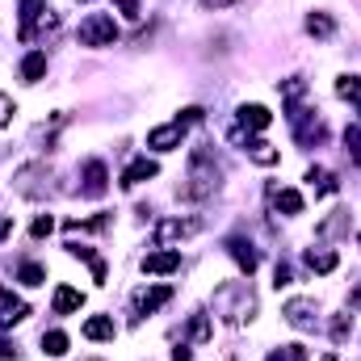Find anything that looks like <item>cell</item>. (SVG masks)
I'll use <instances>...</instances> for the list:
<instances>
[{
    "label": "cell",
    "mask_w": 361,
    "mask_h": 361,
    "mask_svg": "<svg viewBox=\"0 0 361 361\" xmlns=\"http://www.w3.org/2000/svg\"><path fill=\"white\" fill-rule=\"evenodd\" d=\"M252 311H257V294H252L248 281H227V286L214 290V315L223 324L240 328L244 319H252Z\"/></svg>",
    "instance_id": "1"
},
{
    "label": "cell",
    "mask_w": 361,
    "mask_h": 361,
    "mask_svg": "<svg viewBox=\"0 0 361 361\" xmlns=\"http://www.w3.org/2000/svg\"><path fill=\"white\" fill-rule=\"evenodd\" d=\"M219 177H223V169H219L214 152L197 147V152L189 156V177H185V185H180V197H189V202L210 197V193L219 189Z\"/></svg>",
    "instance_id": "2"
},
{
    "label": "cell",
    "mask_w": 361,
    "mask_h": 361,
    "mask_svg": "<svg viewBox=\"0 0 361 361\" xmlns=\"http://www.w3.org/2000/svg\"><path fill=\"white\" fill-rule=\"evenodd\" d=\"M286 109H290L286 118H290V126H294V139H298L302 147H315V143H324V139H328V126H324L311 109H302L298 101H294V105H286Z\"/></svg>",
    "instance_id": "3"
},
{
    "label": "cell",
    "mask_w": 361,
    "mask_h": 361,
    "mask_svg": "<svg viewBox=\"0 0 361 361\" xmlns=\"http://www.w3.org/2000/svg\"><path fill=\"white\" fill-rule=\"evenodd\" d=\"M114 38H118V25L109 13H92L80 21V47H114Z\"/></svg>",
    "instance_id": "4"
},
{
    "label": "cell",
    "mask_w": 361,
    "mask_h": 361,
    "mask_svg": "<svg viewBox=\"0 0 361 361\" xmlns=\"http://www.w3.org/2000/svg\"><path fill=\"white\" fill-rule=\"evenodd\" d=\"M281 319H286L290 328H298V332H315L319 307H315V298H290V302L281 307Z\"/></svg>",
    "instance_id": "5"
},
{
    "label": "cell",
    "mask_w": 361,
    "mask_h": 361,
    "mask_svg": "<svg viewBox=\"0 0 361 361\" xmlns=\"http://www.w3.org/2000/svg\"><path fill=\"white\" fill-rule=\"evenodd\" d=\"M197 231H202V219H160V223H156V244L169 248L173 240H189V235H197Z\"/></svg>",
    "instance_id": "6"
},
{
    "label": "cell",
    "mask_w": 361,
    "mask_h": 361,
    "mask_svg": "<svg viewBox=\"0 0 361 361\" xmlns=\"http://www.w3.org/2000/svg\"><path fill=\"white\" fill-rule=\"evenodd\" d=\"M164 302H173V286H152V290H135V298H130V307H135V319H143V315L160 311Z\"/></svg>",
    "instance_id": "7"
},
{
    "label": "cell",
    "mask_w": 361,
    "mask_h": 361,
    "mask_svg": "<svg viewBox=\"0 0 361 361\" xmlns=\"http://www.w3.org/2000/svg\"><path fill=\"white\" fill-rule=\"evenodd\" d=\"M30 315V302L25 298H17L8 286H0V328H13V324H21Z\"/></svg>",
    "instance_id": "8"
},
{
    "label": "cell",
    "mask_w": 361,
    "mask_h": 361,
    "mask_svg": "<svg viewBox=\"0 0 361 361\" xmlns=\"http://www.w3.org/2000/svg\"><path fill=\"white\" fill-rule=\"evenodd\" d=\"M227 252H231V261L240 265V273H248V277H252L257 265H261V252H257L244 235H231V240H227Z\"/></svg>",
    "instance_id": "9"
},
{
    "label": "cell",
    "mask_w": 361,
    "mask_h": 361,
    "mask_svg": "<svg viewBox=\"0 0 361 361\" xmlns=\"http://www.w3.org/2000/svg\"><path fill=\"white\" fill-rule=\"evenodd\" d=\"M185 122H169V126H156L152 135H147V147L152 152H173V147H180V139H185Z\"/></svg>",
    "instance_id": "10"
},
{
    "label": "cell",
    "mask_w": 361,
    "mask_h": 361,
    "mask_svg": "<svg viewBox=\"0 0 361 361\" xmlns=\"http://www.w3.org/2000/svg\"><path fill=\"white\" fill-rule=\"evenodd\" d=\"M180 269V252L177 248H160L143 257V273H177Z\"/></svg>",
    "instance_id": "11"
},
{
    "label": "cell",
    "mask_w": 361,
    "mask_h": 361,
    "mask_svg": "<svg viewBox=\"0 0 361 361\" xmlns=\"http://www.w3.org/2000/svg\"><path fill=\"white\" fill-rule=\"evenodd\" d=\"M80 177H85V197H101V193L109 189V173H105V164H101V160H89Z\"/></svg>",
    "instance_id": "12"
},
{
    "label": "cell",
    "mask_w": 361,
    "mask_h": 361,
    "mask_svg": "<svg viewBox=\"0 0 361 361\" xmlns=\"http://www.w3.org/2000/svg\"><path fill=\"white\" fill-rule=\"evenodd\" d=\"M269 206L281 214H302V193L298 189H277V185H269Z\"/></svg>",
    "instance_id": "13"
},
{
    "label": "cell",
    "mask_w": 361,
    "mask_h": 361,
    "mask_svg": "<svg viewBox=\"0 0 361 361\" xmlns=\"http://www.w3.org/2000/svg\"><path fill=\"white\" fill-rule=\"evenodd\" d=\"M152 177H160V164L143 156V160H135V164L122 173V189H135V185H143V180H152Z\"/></svg>",
    "instance_id": "14"
},
{
    "label": "cell",
    "mask_w": 361,
    "mask_h": 361,
    "mask_svg": "<svg viewBox=\"0 0 361 361\" xmlns=\"http://www.w3.org/2000/svg\"><path fill=\"white\" fill-rule=\"evenodd\" d=\"M235 118H240V126H244L248 135H252V130H265V126L273 122V114L265 109V105H240Z\"/></svg>",
    "instance_id": "15"
},
{
    "label": "cell",
    "mask_w": 361,
    "mask_h": 361,
    "mask_svg": "<svg viewBox=\"0 0 361 361\" xmlns=\"http://www.w3.org/2000/svg\"><path fill=\"white\" fill-rule=\"evenodd\" d=\"M42 4H47V0H21V4H17V17H21V30H17V34H21V42H30V34H34V21L47 13Z\"/></svg>",
    "instance_id": "16"
},
{
    "label": "cell",
    "mask_w": 361,
    "mask_h": 361,
    "mask_svg": "<svg viewBox=\"0 0 361 361\" xmlns=\"http://www.w3.org/2000/svg\"><path fill=\"white\" fill-rule=\"evenodd\" d=\"M244 152H248V156H252L257 164H265V169H269V164H277V160H281V152H277L273 143H265V139H252V135L244 139Z\"/></svg>",
    "instance_id": "17"
},
{
    "label": "cell",
    "mask_w": 361,
    "mask_h": 361,
    "mask_svg": "<svg viewBox=\"0 0 361 361\" xmlns=\"http://www.w3.org/2000/svg\"><path fill=\"white\" fill-rule=\"evenodd\" d=\"M302 261H307V269H311V273H332L336 265H341V257H336L332 248H307V257H302Z\"/></svg>",
    "instance_id": "18"
},
{
    "label": "cell",
    "mask_w": 361,
    "mask_h": 361,
    "mask_svg": "<svg viewBox=\"0 0 361 361\" xmlns=\"http://www.w3.org/2000/svg\"><path fill=\"white\" fill-rule=\"evenodd\" d=\"M80 307H85V294L80 290H72V286H59L55 290V315H72Z\"/></svg>",
    "instance_id": "19"
},
{
    "label": "cell",
    "mask_w": 361,
    "mask_h": 361,
    "mask_svg": "<svg viewBox=\"0 0 361 361\" xmlns=\"http://www.w3.org/2000/svg\"><path fill=\"white\" fill-rule=\"evenodd\" d=\"M114 332H118V328H114L109 315H92V319H85V336H89V341H114Z\"/></svg>",
    "instance_id": "20"
},
{
    "label": "cell",
    "mask_w": 361,
    "mask_h": 361,
    "mask_svg": "<svg viewBox=\"0 0 361 361\" xmlns=\"http://www.w3.org/2000/svg\"><path fill=\"white\" fill-rule=\"evenodd\" d=\"M42 76H47V55H42V51L25 55V59H21V80L34 85V80H42Z\"/></svg>",
    "instance_id": "21"
},
{
    "label": "cell",
    "mask_w": 361,
    "mask_h": 361,
    "mask_svg": "<svg viewBox=\"0 0 361 361\" xmlns=\"http://www.w3.org/2000/svg\"><path fill=\"white\" fill-rule=\"evenodd\" d=\"M307 180H311L315 193H336V177L328 169H307Z\"/></svg>",
    "instance_id": "22"
},
{
    "label": "cell",
    "mask_w": 361,
    "mask_h": 361,
    "mask_svg": "<svg viewBox=\"0 0 361 361\" xmlns=\"http://www.w3.org/2000/svg\"><path fill=\"white\" fill-rule=\"evenodd\" d=\"M332 30H336V21H332L328 13H311V17H307V34H315V38H328Z\"/></svg>",
    "instance_id": "23"
},
{
    "label": "cell",
    "mask_w": 361,
    "mask_h": 361,
    "mask_svg": "<svg viewBox=\"0 0 361 361\" xmlns=\"http://www.w3.org/2000/svg\"><path fill=\"white\" fill-rule=\"evenodd\" d=\"M42 353H47V357H63V353H68V336H63V332H47V336H42Z\"/></svg>",
    "instance_id": "24"
},
{
    "label": "cell",
    "mask_w": 361,
    "mask_h": 361,
    "mask_svg": "<svg viewBox=\"0 0 361 361\" xmlns=\"http://www.w3.org/2000/svg\"><path fill=\"white\" fill-rule=\"evenodd\" d=\"M336 92H341L345 101H361V76H341V80H336Z\"/></svg>",
    "instance_id": "25"
},
{
    "label": "cell",
    "mask_w": 361,
    "mask_h": 361,
    "mask_svg": "<svg viewBox=\"0 0 361 361\" xmlns=\"http://www.w3.org/2000/svg\"><path fill=\"white\" fill-rule=\"evenodd\" d=\"M265 361H307V349H302V345H281V349H273Z\"/></svg>",
    "instance_id": "26"
},
{
    "label": "cell",
    "mask_w": 361,
    "mask_h": 361,
    "mask_svg": "<svg viewBox=\"0 0 361 361\" xmlns=\"http://www.w3.org/2000/svg\"><path fill=\"white\" fill-rule=\"evenodd\" d=\"M349 336H353V315H336V319H332V341L345 345Z\"/></svg>",
    "instance_id": "27"
},
{
    "label": "cell",
    "mask_w": 361,
    "mask_h": 361,
    "mask_svg": "<svg viewBox=\"0 0 361 361\" xmlns=\"http://www.w3.org/2000/svg\"><path fill=\"white\" fill-rule=\"evenodd\" d=\"M302 92H307V80H302V76H290V80H281V97H286V105H294Z\"/></svg>",
    "instance_id": "28"
},
{
    "label": "cell",
    "mask_w": 361,
    "mask_h": 361,
    "mask_svg": "<svg viewBox=\"0 0 361 361\" xmlns=\"http://www.w3.org/2000/svg\"><path fill=\"white\" fill-rule=\"evenodd\" d=\"M17 277H21L25 286H42V281H47V269H42V265H34V261H25V265L17 269Z\"/></svg>",
    "instance_id": "29"
},
{
    "label": "cell",
    "mask_w": 361,
    "mask_h": 361,
    "mask_svg": "<svg viewBox=\"0 0 361 361\" xmlns=\"http://www.w3.org/2000/svg\"><path fill=\"white\" fill-rule=\"evenodd\" d=\"M105 227H109V214H97V219H85V223L80 219L68 223V231H105Z\"/></svg>",
    "instance_id": "30"
},
{
    "label": "cell",
    "mask_w": 361,
    "mask_h": 361,
    "mask_svg": "<svg viewBox=\"0 0 361 361\" xmlns=\"http://www.w3.org/2000/svg\"><path fill=\"white\" fill-rule=\"evenodd\" d=\"M345 147H349L353 164H361V126H349V130H345Z\"/></svg>",
    "instance_id": "31"
},
{
    "label": "cell",
    "mask_w": 361,
    "mask_h": 361,
    "mask_svg": "<svg viewBox=\"0 0 361 361\" xmlns=\"http://www.w3.org/2000/svg\"><path fill=\"white\" fill-rule=\"evenodd\" d=\"M189 336H193V341H210V319H206V315H193V319H189Z\"/></svg>",
    "instance_id": "32"
},
{
    "label": "cell",
    "mask_w": 361,
    "mask_h": 361,
    "mask_svg": "<svg viewBox=\"0 0 361 361\" xmlns=\"http://www.w3.org/2000/svg\"><path fill=\"white\" fill-rule=\"evenodd\" d=\"M51 231H55V219H51V214H42V219H34V227H30V235H34V240H47Z\"/></svg>",
    "instance_id": "33"
},
{
    "label": "cell",
    "mask_w": 361,
    "mask_h": 361,
    "mask_svg": "<svg viewBox=\"0 0 361 361\" xmlns=\"http://www.w3.org/2000/svg\"><path fill=\"white\" fill-rule=\"evenodd\" d=\"M273 286H277V290L290 286V265H286V261H277V269H273Z\"/></svg>",
    "instance_id": "34"
},
{
    "label": "cell",
    "mask_w": 361,
    "mask_h": 361,
    "mask_svg": "<svg viewBox=\"0 0 361 361\" xmlns=\"http://www.w3.org/2000/svg\"><path fill=\"white\" fill-rule=\"evenodd\" d=\"M177 122H185V126H193V122H202V109H197V105H189V109H180V114H177Z\"/></svg>",
    "instance_id": "35"
},
{
    "label": "cell",
    "mask_w": 361,
    "mask_h": 361,
    "mask_svg": "<svg viewBox=\"0 0 361 361\" xmlns=\"http://www.w3.org/2000/svg\"><path fill=\"white\" fill-rule=\"evenodd\" d=\"M105 277H109V269H105V261L97 257V261H92V281H97V286H105Z\"/></svg>",
    "instance_id": "36"
},
{
    "label": "cell",
    "mask_w": 361,
    "mask_h": 361,
    "mask_svg": "<svg viewBox=\"0 0 361 361\" xmlns=\"http://www.w3.org/2000/svg\"><path fill=\"white\" fill-rule=\"evenodd\" d=\"M114 4H118V8H122V13H126V17H130V21H135V17H139V0H114Z\"/></svg>",
    "instance_id": "37"
},
{
    "label": "cell",
    "mask_w": 361,
    "mask_h": 361,
    "mask_svg": "<svg viewBox=\"0 0 361 361\" xmlns=\"http://www.w3.org/2000/svg\"><path fill=\"white\" fill-rule=\"evenodd\" d=\"M8 118H13V101L0 92V126H8Z\"/></svg>",
    "instance_id": "38"
},
{
    "label": "cell",
    "mask_w": 361,
    "mask_h": 361,
    "mask_svg": "<svg viewBox=\"0 0 361 361\" xmlns=\"http://www.w3.org/2000/svg\"><path fill=\"white\" fill-rule=\"evenodd\" d=\"M8 235H13V219H8V214H0V244H4Z\"/></svg>",
    "instance_id": "39"
},
{
    "label": "cell",
    "mask_w": 361,
    "mask_h": 361,
    "mask_svg": "<svg viewBox=\"0 0 361 361\" xmlns=\"http://www.w3.org/2000/svg\"><path fill=\"white\" fill-rule=\"evenodd\" d=\"M8 357H17V349H13V341L0 336V361H8Z\"/></svg>",
    "instance_id": "40"
},
{
    "label": "cell",
    "mask_w": 361,
    "mask_h": 361,
    "mask_svg": "<svg viewBox=\"0 0 361 361\" xmlns=\"http://www.w3.org/2000/svg\"><path fill=\"white\" fill-rule=\"evenodd\" d=\"M173 361H193V349H189V345H177V349H173Z\"/></svg>",
    "instance_id": "41"
},
{
    "label": "cell",
    "mask_w": 361,
    "mask_h": 361,
    "mask_svg": "<svg viewBox=\"0 0 361 361\" xmlns=\"http://www.w3.org/2000/svg\"><path fill=\"white\" fill-rule=\"evenodd\" d=\"M349 307H353V311H361V286L353 290V298H349Z\"/></svg>",
    "instance_id": "42"
},
{
    "label": "cell",
    "mask_w": 361,
    "mask_h": 361,
    "mask_svg": "<svg viewBox=\"0 0 361 361\" xmlns=\"http://www.w3.org/2000/svg\"><path fill=\"white\" fill-rule=\"evenodd\" d=\"M206 8H223V4H231V0H202Z\"/></svg>",
    "instance_id": "43"
},
{
    "label": "cell",
    "mask_w": 361,
    "mask_h": 361,
    "mask_svg": "<svg viewBox=\"0 0 361 361\" xmlns=\"http://www.w3.org/2000/svg\"><path fill=\"white\" fill-rule=\"evenodd\" d=\"M319 361H341V357H336V353H324V357H319Z\"/></svg>",
    "instance_id": "44"
},
{
    "label": "cell",
    "mask_w": 361,
    "mask_h": 361,
    "mask_svg": "<svg viewBox=\"0 0 361 361\" xmlns=\"http://www.w3.org/2000/svg\"><path fill=\"white\" fill-rule=\"evenodd\" d=\"M357 114H361V101H357Z\"/></svg>",
    "instance_id": "45"
},
{
    "label": "cell",
    "mask_w": 361,
    "mask_h": 361,
    "mask_svg": "<svg viewBox=\"0 0 361 361\" xmlns=\"http://www.w3.org/2000/svg\"><path fill=\"white\" fill-rule=\"evenodd\" d=\"M357 244H361V235H357Z\"/></svg>",
    "instance_id": "46"
}]
</instances>
